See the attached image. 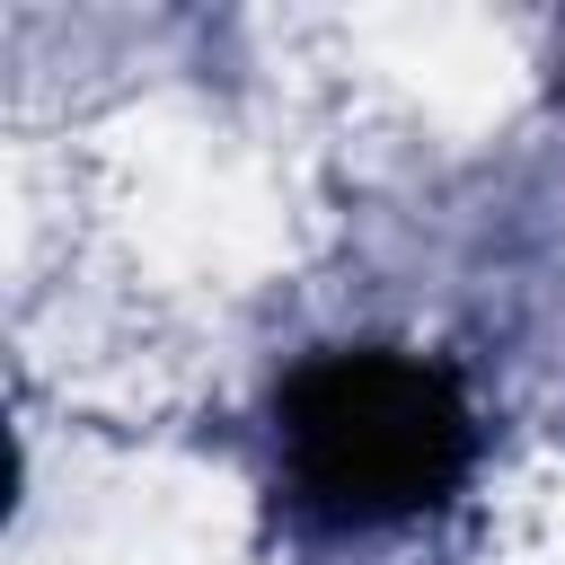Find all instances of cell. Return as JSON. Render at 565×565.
I'll return each mask as SVG.
<instances>
[{
	"label": "cell",
	"mask_w": 565,
	"mask_h": 565,
	"mask_svg": "<svg viewBox=\"0 0 565 565\" xmlns=\"http://www.w3.org/2000/svg\"><path fill=\"white\" fill-rule=\"evenodd\" d=\"M274 433L300 503L344 530L433 512L477 459L468 388L441 362L388 353V344L309 353L274 397Z\"/></svg>",
	"instance_id": "1"
}]
</instances>
